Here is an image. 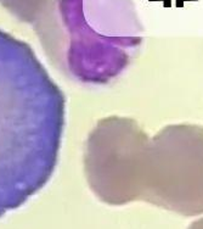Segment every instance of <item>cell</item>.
<instances>
[{
	"mask_svg": "<svg viewBox=\"0 0 203 229\" xmlns=\"http://www.w3.org/2000/svg\"><path fill=\"white\" fill-rule=\"evenodd\" d=\"M63 107L62 93L35 53L0 32V217L52 176Z\"/></svg>",
	"mask_w": 203,
	"mask_h": 229,
	"instance_id": "6da1fadb",
	"label": "cell"
}]
</instances>
